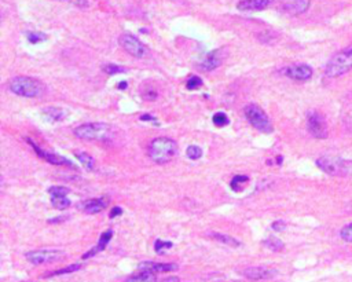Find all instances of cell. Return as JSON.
Returning a JSON list of instances; mask_svg holds the SVG:
<instances>
[{"label":"cell","mask_w":352,"mask_h":282,"mask_svg":"<svg viewBox=\"0 0 352 282\" xmlns=\"http://www.w3.org/2000/svg\"><path fill=\"white\" fill-rule=\"evenodd\" d=\"M248 180H249V178H248V176L237 175L231 179V183H230V186H231V189L234 190V192H240L241 187H242V184L246 183Z\"/></svg>","instance_id":"26"},{"label":"cell","mask_w":352,"mask_h":282,"mask_svg":"<svg viewBox=\"0 0 352 282\" xmlns=\"http://www.w3.org/2000/svg\"><path fill=\"white\" fill-rule=\"evenodd\" d=\"M70 5H73L74 7H79V9H87L90 3L88 0H68Z\"/></svg>","instance_id":"35"},{"label":"cell","mask_w":352,"mask_h":282,"mask_svg":"<svg viewBox=\"0 0 352 282\" xmlns=\"http://www.w3.org/2000/svg\"><path fill=\"white\" fill-rule=\"evenodd\" d=\"M161 282H181V279H179V277H168Z\"/></svg>","instance_id":"38"},{"label":"cell","mask_w":352,"mask_h":282,"mask_svg":"<svg viewBox=\"0 0 352 282\" xmlns=\"http://www.w3.org/2000/svg\"><path fill=\"white\" fill-rule=\"evenodd\" d=\"M10 91L24 98H37L44 92V84L37 79L28 76H18L11 79L9 83Z\"/></svg>","instance_id":"2"},{"label":"cell","mask_w":352,"mask_h":282,"mask_svg":"<svg viewBox=\"0 0 352 282\" xmlns=\"http://www.w3.org/2000/svg\"><path fill=\"white\" fill-rule=\"evenodd\" d=\"M64 256L65 252L60 249H37V251H30L25 255L26 260L36 266L58 261Z\"/></svg>","instance_id":"8"},{"label":"cell","mask_w":352,"mask_h":282,"mask_svg":"<svg viewBox=\"0 0 352 282\" xmlns=\"http://www.w3.org/2000/svg\"><path fill=\"white\" fill-rule=\"evenodd\" d=\"M244 113L246 120L249 121V124L253 128L264 134L272 133V124H271L268 116L266 115V111L263 110L262 107L255 105V103H250V105L245 107Z\"/></svg>","instance_id":"6"},{"label":"cell","mask_w":352,"mask_h":282,"mask_svg":"<svg viewBox=\"0 0 352 282\" xmlns=\"http://www.w3.org/2000/svg\"><path fill=\"white\" fill-rule=\"evenodd\" d=\"M48 193L50 196H68L69 194V189L64 187V186H55V187H50L48 189Z\"/></svg>","instance_id":"31"},{"label":"cell","mask_w":352,"mask_h":282,"mask_svg":"<svg viewBox=\"0 0 352 282\" xmlns=\"http://www.w3.org/2000/svg\"><path fill=\"white\" fill-rule=\"evenodd\" d=\"M43 116L48 121L51 123H58V121H62V120L68 116V111L61 109V107H46L43 110Z\"/></svg>","instance_id":"19"},{"label":"cell","mask_w":352,"mask_h":282,"mask_svg":"<svg viewBox=\"0 0 352 282\" xmlns=\"http://www.w3.org/2000/svg\"><path fill=\"white\" fill-rule=\"evenodd\" d=\"M123 214V210L121 208H119V206H114L112 211H110V214H109V216H110V219L116 218V216H119V215Z\"/></svg>","instance_id":"37"},{"label":"cell","mask_w":352,"mask_h":282,"mask_svg":"<svg viewBox=\"0 0 352 282\" xmlns=\"http://www.w3.org/2000/svg\"><path fill=\"white\" fill-rule=\"evenodd\" d=\"M108 206V201L105 198H92L84 202L83 210L86 211L87 214H98L101 211H103Z\"/></svg>","instance_id":"18"},{"label":"cell","mask_w":352,"mask_h":282,"mask_svg":"<svg viewBox=\"0 0 352 282\" xmlns=\"http://www.w3.org/2000/svg\"><path fill=\"white\" fill-rule=\"evenodd\" d=\"M141 120H142V121H147V120L154 121V117H151V116H149V115H143V116H141Z\"/></svg>","instance_id":"39"},{"label":"cell","mask_w":352,"mask_h":282,"mask_svg":"<svg viewBox=\"0 0 352 282\" xmlns=\"http://www.w3.org/2000/svg\"><path fill=\"white\" fill-rule=\"evenodd\" d=\"M28 40L33 44L42 43L43 40H46V34L37 33V32H30V33H28Z\"/></svg>","instance_id":"32"},{"label":"cell","mask_w":352,"mask_h":282,"mask_svg":"<svg viewBox=\"0 0 352 282\" xmlns=\"http://www.w3.org/2000/svg\"><path fill=\"white\" fill-rule=\"evenodd\" d=\"M121 47L128 52L129 55L135 57V58H145L147 55L146 46L132 34H121L120 36Z\"/></svg>","instance_id":"9"},{"label":"cell","mask_w":352,"mask_h":282,"mask_svg":"<svg viewBox=\"0 0 352 282\" xmlns=\"http://www.w3.org/2000/svg\"><path fill=\"white\" fill-rule=\"evenodd\" d=\"M61 220H65V218H56V219H52V220H50V223H56V222H61Z\"/></svg>","instance_id":"41"},{"label":"cell","mask_w":352,"mask_h":282,"mask_svg":"<svg viewBox=\"0 0 352 282\" xmlns=\"http://www.w3.org/2000/svg\"><path fill=\"white\" fill-rule=\"evenodd\" d=\"M223 50H213L205 57V60L200 64V68L204 72H210L215 70L216 68H219L222 62H223Z\"/></svg>","instance_id":"15"},{"label":"cell","mask_w":352,"mask_h":282,"mask_svg":"<svg viewBox=\"0 0 352 282\" xmlns=\"http://www.w3.org/2000/svg\"><path fill=\"white\" fill-rule=\"evenodd\" d=\"M352 70V44L336 52L325 66L327 77H340Z\"/></svg>","instance_id":"3"},{"label":"cell","mask_w":352,"mask_h":282,"mask_svg":"<svg viewBox=\"0 0 352 282\" xmlns=\"http://www.w3.org/2000/svg\"><path fill=\"white\" fill-rule=\"evenodd\" d=\"M271 227H272V230L275 231H282L286 229V223L282 222V220H277V222L272 223V226Z\"/></svg>","instance_id":"36"},{"label":"cell","mask_w":352,"mask_h":282,"mask_svg":"<svg viewBox=\"0 0 352 282\" xmlns=\"http://www.w3.org/2000/svg\"><path fill=\"white\" fill-rule=\"evenodd\" d=\"M28 141V143H29L30 146H32V149L36 152V154L39 156L40 158H43V160H46L47 163L52 164V165H68V167H73V164L70 163L69 160H66V158L61 157V156H58V154H54V153H48V152H44L43 149H40L39 146L36 145L33 141H30V139H26Z\"/></svg>","instance_id":"12"},{"label":"cell","mask_w":352,"mask_h":282,"mask_svg":"<svg viewBox=\"0 0 352 282\" xmlns=\"http://www.w3.org/2000/svg\"><path fill=\"white\" fill-rule=\"evenodd\" d=\"M317 165H318L323 172H326L329 175L333 176H344L351 174L352 163L347 161L341 157H336V156H322L317 160Z\"/></svg>","instance_id":"5"},{"label":"cell","mask_w":352,"mask_h":282,"mask_svg":"<svg viewBox=\"0 0 352 282\" xmlns=\"http://www.w3.org/2000/svg\"><path fill=\"white\" fill-rule=\"evenodd\" d=\"M149 157L157 164H167L178 153V145L171 138H155L147 147Z\"/></svg>","instance_id":"1"},{"label":"cell","mask_w":352,"mask_h":282,"mask_svg":"<svg viewBox=\"0 0 352 282\" xmlns=\"http://www.w3.org/2000/svg\"><path fill=\"white\" fill-rule=\"evenodd\" d=\"M103 72H106L108 74H116V73H121V72H125L124 68H121V66H117V65H105L103 66Z\"/></svg>","instance_id":"33"},{"label":"cell","mask_w":352,"mask_h":282,"mask_svg":"<svg viewBox=\"0 0 352 282\" xmlns=\"http://www.w3.org/2000/svg\"><path fill=\"white\" fill-rule=\"evenodd\" d=\"M172 247V242H164V241H161V239H157L154 244V249L155 252L161 253V251L165 248H171Z\"/></svg>","instance_id":"34"},{"label":"cell","mask_w":352,"mask_h":282,"mask_svg":"<svg viewBox=\"0 0 352 282\" xmlns=\"http://www.w3.org/2000/svg\"><path fill=\"white\" fill-rule=\"evenodd\" d=\"M274 0H241L237 9L240 11H262L267 9Z\"/></svg>","instance_id":"16"},{"label":"cell","mask_w":352,"mask_h":282,"mask_svg":"<svg viewBox=\"0 0 352 282\" xmlns=\"http://www.w3.org/2000/svg\"><path fill=\"white\" fill-rule=\"evenodd\" d=\"M125 282H157V278H155V274L142 271V273L128 277Z\"/></svg>","instance_id":"22"},{"label":"cell","mask_w":352,"mask_h":282,"mask_svg":"<svg viewBox=\"0 0 352 282\" xmlns=\"http://www.w3.org/2000/svg\"><path fill=\"white\" fill-rule=\"evenodd\" d=\"M74 135L83 141H109L113 137V128L106 123H88L74 128Z\"/></svg>","instance_id":"4"},{"label":"cell","mask_w":352,"mask_h":282,"mask_svg":"<svg viewBox=\"0 0 352 282\" xmlns=\"http://www.w3.org/2000/svg\"><path fill=\"white\" fill-rule=\"evenodd\" d=\"M340 237L345 242H352V222L345 224V226L340 230Z\"/></svg>","instance_id":"28"},{"label":"cell","mask_w":352,"mask_h":282,"mask_svg":"<svg viewBox=\"0 0 352 282\" xmlns=\"http://www.w3.org/2000/svg\"><path fill=\"white\" fill-rule=\"evenodd\" d=\"M284 74L288 76L289 79H292V80H296V82H308L309 79L312 77L314 70L308 65H293V66H289V68H285Z\"/></svg>","instance_id":"11"},{"label":"cell","mask_w":352,"mask_h":282,"mask_svg":"<svg viewBox=\"0 0 352 282\" xmlns=\"http://www.w3.org/2000/svg\"><path fill=\"white\" fill-rule=\"evenodd\" d=\"M51 201L52 205L60 211H64L70 206V200L66 196H54L51 197Z\"/></svg>","instance_id":"23"},{"label":"cell","mask_w":352,"mask_h":282,"mask_svg":"<svg viewBox=\"0 0 352 282\" xmlns=\"http://www.w3.org/2000/svg\"><path fill=\"white\" fill-rule=\"evenodd\" d=\"M82 269V266L80 265H72V266H68V267H65V269H61V270H56V271H52V273H48L46 277H56V275H64V274H69V273H74V271H77V270Z\"/></svg>","instance_id":"25"},{"label":"cell","mask_w":352,"mask_h":282,"mask_svg":"<svg viewBox=\"0 0 352 282\" xmlns=\"http://www.w3.org/2000/svg\"><path fill=\"white\" fill-rule=\"evenodd\" d=\"M209 235L213 239H216V241L222 242V244L227 245V247L238 248V247L241 245V242L238 241V239H236L234 237H231V235H228V234H223V233H215V231H212V233H209Z\"/></svg>","instance_id":"20"},{"label":"cell","mask_w":352,"mask_h":282,"mask_svg":"<svg viewBox=\"0 0 352 282\" xmlns=\"http://www.w3.org/2000/svg\"><path fill=\"white\" fill-rule=\"evenodd\" d=\"M201 86H202V80L198 76H190L187 83H186V87H187V90H190V91L197 90L198 87H201Z\"/></svg>","instance_id":"30"},{"label":"cell","mask_w":352,"mask_h":282,"mask_svg":"<svg viewBox=\"0 0 352 282\" xmlns=\"http://www.w3.org/2000/svg\"><path fill=\"white\" fill-rule=\"evenodd\" d=\"M139 270L147 271L151 274L159 273H171L178 270V265L175 263H157V261H143L139 265Z\"/></svg>","instance_id":"13"},{"label":"cell","mask_w":352,"mask_h":282,"mask_svg":"<svg viewBox=\"0 0 352 282\" xmlns=\"http://www.w3.org/2000/svg\"><path fill=\"white\" fill-rule=\"evenodd\" d=\"M263 245H264L266 248L271 249L272 252H279V251H282V249L285 248L284 242L279 238H277L275 235H271V237H268L267 239H264V241H263Z\"/></svg>","instance_id":"21"},{"label":"cell","mask_w":352,"mask_h":282,"mask_svg":"<svg viewBox=\"0 0 352 282\" xmlns=\"http://www.w3.org/2000/svg\"><path fill=\"white\" fill-rule=\"evenodd\" d=\"M307 129L311 134V137L317 138V139H326L327 134H329L326 120L317 110H311L307 113Z\"/></svg>","instance_id":"7"},{"label":"cell","mask_w":352,"mask_h":282,"mask_svg":"<svg viewBox=\"0 0 352 282\" xmlns=\"http://www.w3.org/2000/svg\"><path fill=\"white\" fill-rule=\"evenodd\" d=\"M119 88H121V90H125V88H127V83L125 82L120 83V84H119Z\"/></svg>","instance_id":"40"},{"label":"cell","mask_w":352,"mask_h":282,"mask_svg":"<svg viewBox=\"0 0 352 282\" xmlns=\"http://www.w3.org/2000/svg\"><path fill=\"white\" fill-rule=\"evenodd\" d=\"M76 157H77L79 161L83 164V167L87 168V170H90V171H92V170H94V158L91 157L90 154L76 153Z\"/></svg>","instance_id":"24"},{"label":"cell","mask_w":352,"mask_h":282,"mask_svg":"<svg viewBox=\"0 0 352 282\" xmlns=\"http://www.w3.org/2000/svg\"><path fill=\"white\" fill-rule=\"evenodd\" d=\"M311 0H286L282 5V11L289 15H300L309 9Z\"/></svg>","instance_id":"14"},{"label":"cell","mask_w":352,"mask_h":282,"mask_svg":"<svg viewBox=\"0 0 352 282\" xmlns=\"http://www.w3.org/2000/svg\"><path fill=\"white\" fill-rule=\"evenodd\" d=\"M186 154H187V157H189L190 160H198V158H201L202 150H201V147H198V146L191 145L187 147Z\"/></svg>","instance_id":"29"},{"label":"cell","mask_w":352,"mask_h":282,"mask_svg":"<svg viewBox=\"0 0 352 282\" xmlns=\"http://www.w3.org/2000/svg\"><path fill=\"white\" fill-rule=\"evenodd\" d=\"M212 121H213V124L218 125V127H224V125L228 124V117L226 113H223V111H218V113H215V116H213Z\"/></svg>","instance_id":"27"},{"label":"cell","mask_w":352,"mask_h":282,"mask_svg":"<svg viewBox=\"0 0 352 282\" xmlns=\"http://www.w3.org/2000/svg\"><path fill=\"white\" fill-rule=\"evenodd\" d=\"M278 274V271L266 266H253V267H248L242 271V275L252 281H262V279H271Z\"/></svg>","instance_id":"10"},{"label":"cell","mask_w":352,"mask_h":282,"mask_svg":"<svg viewBox=\"0 0 352 282\" xmlns=\"http://www.w3.org/2000/svg\"><path fill=\"white\" fill-rule=\"evenodd\" d=\"M112 237H113L112 230L105 231V233L101 235V238H99L96 247H94V248L91 249V251H88L87 253H84V255H83V259H88V257H92L94 255H96L98 252H102L103 249L106 248V245L109 244V241L112 239Z\"/></svg>","instance_id":"17"}]
</instances>
